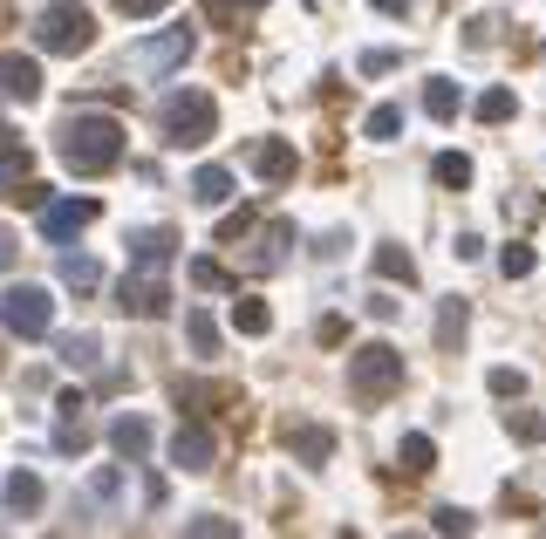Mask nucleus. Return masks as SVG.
Here are the masks:
<instances>
[{"instance_id": "nucleus-27", "label": "nucleus", "mask_w": 546, "mask_h": 539, "mask_svg": "<svg viewBox=\"0 0 546 539\" xmlns=\"http://www.w3.org/2000/svg\"><path fill=\"white\" fill-rule=\"evenodd\" d=\"M471 110H478V123H506V116L519 110V96H512V89H485Z\"/></svg>"}, {"instance_id": "nucleus-6", "label": "nucleus", "mask_w": 546, "mask_h": 539, "mask_svg": "<svg viewBox=\"0 0 546 539\" xmlns=\"http://www.w3.org/2000/svg\"><path fill=\"white\" fill-rule=\"evenodd\" d=\"M117 308H123V314H137V321H157V314H171V287H164V273L130 267V273H123V287H117Z\"/></svg>"}, {"instance_id": "nucleus-21", "label": "nucleus", "mask_w": 546, "mask_h": 539, "mask_svg": "<svg viewBox=\"0 0 546 539\" xmlns=\"http://www.w3.org/2000/svg\"><path fill=\"white\" fill-rule=\"evenodd\" d=\"M430 178H437L444 192H465V185H471V157L465 151H444L437 164H430Z\"/></svg>"}, {"instance_id": "nucleus-16", "label": "nucleus", "mask_w": 546, "mask_h": 539, "mask_svg": "<svg viewBox=\"0 0 546 539\" xmlns=\"http://www.w3.org/2000/svg\"><path fill=\"white\" fill-rule=\"evenodd\" d=\"M396 464H403V478H430V471H437V444H430L424 430H410V437L396 444Z\"/></svg>"}, {"instance_id": "nucleus-36", "label": "nucleus", "mask_w": 546, "mask_h": 539, "mask_svg": "<svg viewBox=\"0 0 546 539\" xmlns=\"http://www.w3.org/2000/svg\"><path fill=\"white\" fill-rule=\"evenodd\" d=\"M123 492V471L117 464H110V471H96V478H89V499H117Z\"/></svg>"}, {"instance_id": "nucleus-17", "label": "nucleus", "mask_w": 546, "mask_h": 539, "mask_svg": "<svg viewBox=\"0 0 546 539\" xmlns=\"http://www.w3.org/2000/svg\"><path fill=\"white\" fill-rule=\"evenodd\" d=\"M376 280H390V287H417V260H410V246H376Z\"/></svg>"}, {"instance_id": "nucleus-8", "label": "nucleus", "mask_w": 546, "mask_h": 539, "mask_svg": "<svg viewBox=\"0 0 546 539\" xmlns=\"http://www.w3.org/2000/svg\"><path fill=\"white\" fill-rule=\"evenodd\" d=\"M212 458H219V444H212V430L198 424V417H185V424L171 430V464L178 471H212Z\"/></svg>"}, {"instance_id": "nucleus-38", "label": "nucleus", "mask_w": 546, "mask_h": 539, "mask_svg": "<svg viewBox=\"0 0 546 539\" xmlns=\"http://www.w3.org/2000/svg\"><path fill=\"white\" fill-rule=\"evenodd\" d=\"M396 308H403L396 294H369V314H376V321H396Z\"/></svg>"}, {"instance_id": "nucleus-22", "label": "nucleus", "mask_w": 546, "mask_h": 539, "mask_svg": "<svg viewBox=\"0 0 546 539\" xmlns=\"http://www.w3.org/2000/svg\"><path fill=\"white\" fill-rule=\"evenodd\" d=\"M41 505V478L35 471H7V512H35Z\"/></svg>"}, {"instance_id": "nucleus-18", "label": "nucleus", "mask_w": 546, "mask_h": 539, "mask_svg": "<svg viewBox=\"0 0 546 539\" xmlns=\"http://www.w3.org/2000/svg\"><path fill=\"white\" fill-rule=\"evenodd\" d=\"M192 198L198 205H226V198H233V171H226V164H198Z\"/></svg>"}, {"instance_id": "nucleus-33", "label": "nucleus", "mask_w": 546, "mask_h": 539, "mask_svg": "<svg viewBox=\"0 0 546 539\" xmlns=\"http://www.w3.org/2000/svg\"><path fill=\"white\" fill-rule=\"evenodd\" d=\"M185 533H198V539H233L239 526H233V519H219V512H205V519H192V526H185Z\"/></svg>"}, {"instance_id": "nucleus-34", "label": "nucleus", "mask_w": 546, "mask_h": 539, "mask_svg": "<svg viewBox=\"0 0 546 539\" xmlns=\"http://www.w3.org/2000/svg\"><path fill=\"white\" fill-rule=\"evenodd\" d=\"M485 383H492V396H526V376H519V369H492Z\"/></svg>"}, {"instance_id": "nucleus-1", "label": "nucleus", "mask_w": 546, "mask_h": 539, "mask_svg": "<svg viewBox=\"0 0 546 539\" xmlns=\"http://www.w3.org/2000/svg\"><path fill=\"white\" fill-rule=\"evenodd\" d=\"M55 151H62V164H69L76 178H103V171L123 164V123L117 116H82L76 110L62 123V144H55Z\"/></svg>"}, {"instance_id": "nucleus-3", "label": "nucleus", "mask_w": 546, "mask_h": 539, "mask_svg": "<svg viewBox=\"0 0 546 539\" xmlns=\"http://www.w3.org/2000/svg\"><path fill=\"white\" fill-rule=\"evenodd\" d=\"M212 130H219V103L205 89H171L164 96V144L198 151V144H212Z\"/></svg>"}, {"instance_id": "nucleus-28", "label": "nucleus", "mask_w": 546, "mask_h": 539, "mask_svg": "<svg viewBox=\"0 0 546 539\" xmlns=\"http://www.w3.org/2000/svg\"><path fill=\"white\" fill-rule=\"evenodd\" d=\"M55 451H89V424H82V410H62V430H55Z\"/></svg>"}, {"instance_id": "nucleus-4", "label": "nucleus", "mask_w": 546, "mask_h": 539, "mask_svg": "<svg viewBox=\"0 0 546 539\" xmlns=\"http://www.w3.org/2000/svg\"><path fill=\"white\" fill-rule=\"evenodd\" d=\"M35 41H41V55H82L96 41V14L82 0H48L35 21Z\"/></svg>"}, {"instance_id": "nucleus-42", "label": "nucleus", "mask_w": 546, "mask_h": 539, "mask_svg": "<svg viewBox=\"0 0 546 539\" xmlns=\"http://www.w3.org/2000/svg\"><path fill=\"white\" fill-rule=\"evenodd\" d=\"M14 260H21V246H14V232H0V273L14 267Z\"/></svg>"}, {"instance_id": "nucleus-26", "label": "nucleus", "mask_w": 546, "mask_h": 539, "mask_svg": "<svg viewBox=\"0 0 546 539\" xmlns=\"http://www.w3.org/2000/svg\"><path fill=\"white\" fill-rule=\"evenodd\" d=\"M458 103H465V96H458L451 82H424V110L437 116V123H451V116H458Z\"/></svg>"}, {"instance_id": "nucleus-40", "label": "nucleus", "mask_w": 546, "mask_h": 539, "mask_svg": "<svg viewBox=\"0 0 546 539\" xmlns=\"http://www.w3.org/2000/svg\"><path fill=\"white\" fill-rule=\"evenodd\" d=\"M267 0H212V14H260Z\"/></svg>"}, {"instance_id": "nucleus-9", "label": "nucleus", "mask_w": 546, "mask_h": 539, "mask_svg": "<svg viewBox=\"0 0 546 539\" xmlns=\"http://www.w3.org/2000/svg\"><path fill=\"white\" fill-rule=\"evenodd\" d=\"M82 226H96V198H48L41 205V232L62 246V239H76Z\"/></svg>"}, {"instance_id": "nucleus-13", "label": "nucleus", "mask_w": 546, "mask_h": 539, "mask_svg": "<svg viewBox=\"0 0 546 539\" xmlns=\"http://www.w3.org/2000/svg\"><path fill=\"white\" fill-rule=\"evenodd\" d=\"M287 451L301 464H328L335 458V430L328 424H301V430H287Z\"/></svg>"}, {"instance_id": "nucleus-43", "label": "nucleus", "mask_w": 546, "mask_h": 539, "mask_svg": "<svg viewBox=\"0 0 546 539\" xmlns=\"http://www.w3.org/2000/svg\"><path fill=\"white\" fill-rule=\"evenodd\" d=\"M376 7H383V14H403V7H410V0H376Z\"/></svg>"}, {"instance_id": "nucleus-14", "label": "nucleus", "mask_w": 546, "mask_h": 539, "mask_svg": "<svg viewBox=\"0 0 546 539\" xmlns=\"http://www.w3.org/2000/svg\"><path fill=\"white\" fill-rule=\"evenodd\" d=\"M28 178H35L28 144H0V198H21V192H28Z\"/></svg>"}, {"instance_id": "nucleus-45", "label": "nucleus", "mask_w": 546, "mask_h": 539, "mask_svg": "<svg viewBox=\"0 0 546 539\" xmlns=\"http://www.w3.org/2000/svg\"><path fill=\"white\" fill-rule=\"evenodd\" d=\"M0 369H7V355H0Z\"/></svg>"}, {"instance_id": "nucleus-15", "label": "nucleus", "mask_w": 546, "mask_h": 539, "mask_svg": "<svg viewBox=\"0 0 546 539\" xmlns=\"http://www.w3.org/2000/svg\"><path fill=\"white\" fill-rule=\"evenodd\" d=\"M110 451H117L123 464H137L151 451V424H144V417H117V424H110Z\"/></svg>"}, {"instance_id": "nucleus-20", "label": "nucleus", "mask_w": 546, "mask_h": 539, "mask_svg": "<svg viewBox=\"0 0 546 539\" xmlns=\"http://www.w3.org/2000/svg\"><path fill=\"white\" fill-rule=\"evenodd\" d=\"M233 328H239V335H267L273 308H267V301H253V294H239V301H233Z\"/></svg>"}, {"instance_id": "nucleus-32", "label": "nucleus", "mask_w": 546, "mask_h": 539, "mask_svg": "<svg viewBox=\"0 0 546 539\" xmlns=\"http://www.w3.org/2000/svg\"><path fill=\"white\" fill-rule=\"evenodd\" d=\"M430 526H437V533H471V512H465V505H437Z\"/></svg>"}, {"instance_id": "nucleus-29", "label": "nucleus", "mask_w": 546, "mask_h": 539, "mask_svg": "<svg viewBox=\"0 0 546 539\" xmlns=\"http://www.w3.org/2000/svg\"><path fill=\"white\" fill-rule=\"evenodd\" d=\"M192 287H205V294H226V287H239V280L219 267V260H192Z\"/></svg>"}, {"instance_id": "nucleus-7", "label": "nucleus", "mask_w": 546, "mask_h": 539, "mask_svg": "<svg viewBox=\"0 0 546 539\" xmlns=\"http://www.w3.org/2000/svg\"><path fill=\"white\" fill-rule=\"evenodd\" d=\"M192 48H198L192 28H164L157 41H144V48L130 55V69H137V76H171V69H185V55H192Z\"/></svg>"}, {"instance_id": "nucleus-12", "label": "nucleus", "mask_w": 546, "mask_h": 539, "mask_svg": "<svg viewBox=\"0 0 546 539\" xmlns=\"http://www.w3.org/2000/svg\"><path fill=\"white\" fill-rule=\"evenodd\" d=\"M246 164H253L267 185H287V178H294V144H287V137H260V144L246 151Z\"/></svg>"}, {"instance_id": "nucleus-11", "label": "nucleus", "mask_w": 546, "mask_h": 539, "mask_svg": "<svg viewBox=\"0 0 546 539\" xmlns=\"http://www.w3.org/2000/svg\"><path fill=\"white\" fill-rule=\"evenodd\" d=\"M171 260H178V232H171V226H144V232H130V267L164 273Z\"/></svg>"}, {"instance_id": "nucleus-2", "label": "nucleus", "mask_w": 546, "mask_h": 539, "mask_svg": "<svg viewBox=\"0 0 546 539\" xmlns=\"http://www.w3.org/2000/svg\"><path fill=\"white\" fill-rule=\"evenodd\" d=\"M396 389H403V348L390 342H362L349 355V396L362 410H376V403H390Z\"/></svg>"}, {"instance_id": "nucleus-24", "label": "nucleus", "mask_w": 546, "mask_h": 539, "mask_svg": "<svg viewBox=\"0 0 546 539\" xmlns=\"http://www.w3.org/2000/svg\"><path fill=\"white\" fill-rule=\"evenodd\" d=\"M533 267H540V253H533L526 239H512L506 253H499V273H506V280H533Z\"/></svg>"}, {"instance_id": "nucleus-25", "label": "nucleus", "mask_w": 546, "mask_h": 539, "mask_svg": "<svg viewBox=\"0 0 546 539\" xmlns=\"http://www.w3.org/2000/svg\"><path fill=\"white\" fill-rule=\"evenodd\" d=\"M396 130H403V110H396V103H376L369 123H362V137H376V144H396Z\"/></svg>"}, {"instance_id": "nucleus-39", "label": "nucleus", "mask_w": 546, "mask_h": 539, "mask_svg": "<svg viewBox=\"0 0 546 539\" xmlns=\"http://www.w3.org/2000/svg\"><path fill=\"white\" fill-rule=\"evenodd\" d=\"M396 69V55H383V48H376V55H362V76H390Z\"/></svg>"}, {"instance_id": "nucleus-41", "label": "nucleus", "mask_w": 546, "mask_h": 539, "mask_svg": "<svg viewBox=\"0 0 546 539\" xmlns=\"http://www.w3.org/2000/svg\"><path fill=\"white\" fill-rule=\"evenodd\" d=\"M451 253H458V260H478V253H485V239H478V232H458V246H451Z\"/></svg>"}, {"instance_id": "nucleus-23", "label": "nucleus", "mask_w": 546, "mask_h": 539, "mask_svg": "<svg viewBox=\"0 0 546 539\" xmlns=\"http://www.w3.org/2000/svg\"><path fill=\"white\" fill-rule=\"evenodd\" d=\"M103 280V267L89 260V253H62V287H76V294H89Z\"/></svg>"}, {"instance_id": "nucleus-37", "label": "nucleus", "mask_w": 546, "mask_h": 539, "mask_svg": "<svg viewBox=\"0 0 546 539\" xmlns=\"http://www.w3.org/2000/svg\"><path fill=\"white\" fill-rule=\"evenodd\" d=\"M171 0H117V14H130V21H144V14H164Z\"/></svg>"}, {"instance_id": "nucleus-44", "label": "nucleus", "mask_w": 546, "mask_h": 539, "mask_svg": "<svg viewBox=\"0 0 546 539\" xmlns=\"http://www.w3.org/2000/svg\"><path fill=\"white\" fill-rule=\"evenodd\" d=\"M0 144H7V123H0Z\"/></svg>"}, {"instance_id": "nucleus-35", "label": "nucleus", "mask_w": 546, "mask_h": 539, "mask_svg": "<svg viewBox=\"0 0 546 539\" xmlns=\"http://www.w3.org/2000/svg\"><path fill=\"white\" fill-rule=\"evenodd\" d=\"M512 437H519V444H546V417H533V410L512 417Z\"/></svg>"}, {"instance_id": "nucleus-19", "label": "nucleus", "mask_w": 546, "mask_h": 539, "mask_svg": "<svg viewBox=\"0 0 546 539\" xmlns=\"http://www.w3.org/2000/svg\"><path fill=\"white\" fill-rule=\"evenodd\" d=\"M465 328H471V308H465V301H444V308H437V348H444V355H458Z\"/></svg>"}, {"instance_id": "nucleus-30", "label": "nucleus", "mask_w": 546, "mask_h": 539, "mask_svg": "<svg viewBox=\"0 0 546 539\" xmlns=\"http://www.w3.org/2000/svg\"><path fill=\"white\" fill-rule=\"evenodd\" d=\"M185 335H192V348L198 355H219V328H212V314H185Z\"/></svg>"}, {"instance_id": "nucleus-31", "label": "nucleus", "mask_w": 546, "mask_h": 539, "mask_svg": "<svg viewBox=\"0 0 546 539\" xmlns=\"http://www.w3.org/2000/svg\"><path fill=\"white\" fill-rule=\"evenodd\" d=\"M96 335H89V328H82V335H62V362H69V369H89V362H96Z\"/></svg>"}, {"instance_id": "nucleus-5", "label": "nucleus", "mask_w": 546, "mask_h": 539, "mask_svg": "<svg viewBox=\"0 0 546 539\" xmlns=\"http://www.w3.org/2000/svg\"><path fill=\"white\" fill-rule=\"evenodd\" d=\"M48 321H55V301H48V287H0V328L7 335H21V342H41L48 335Z\"/></svg>"}, {"instance_id": "nucleus-10", "label": "nucleus", "mask_w": 546, "mask_h": 539, "mask_svg": "<svg viewBox=\"0 0 546 539\" xmlns=\"http://www.w3.org/2000/svg\"><path fill=\"white\" fill-rule=\"evenodd\" d=\"M0 96H14V103H35V96H41V62H35V55L0 48Z\"/></svg>"}]
</instances>
